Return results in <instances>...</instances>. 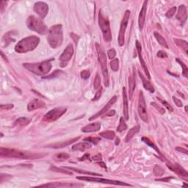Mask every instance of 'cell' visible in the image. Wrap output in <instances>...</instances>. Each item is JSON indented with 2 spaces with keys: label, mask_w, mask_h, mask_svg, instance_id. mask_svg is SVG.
I'll use <instances>...</instances> for the list:
<instances>
[{
  "label": "cell",
  "mask_w": 188,
  "mask_h": 188,
  "mask_svg": "<svg viewBox=\"0 0 188 188\" xmlns=\"http://www.w3.org/2000/svg\"><path fill=\"white\" fill-rule=\"evenodd\" d=\"M142 140H143V141H144V142H145V143H146V144H147V145L150 146H151V147H152V148H153V149H154V150H155V151H156V152H158V154H160V155H161V153H160V152H159V149H157V146H155V145H154V143H153V142H152V141H151L150 140H149V138H147V137H143V138H142Z\"/></svg>",
  "instance_id": "d590c367"
},
{
  "label": "cell",
  "mask_w": 188,
  "mask_h": 188,
  "mask_svg": "<svg viewBox=\"0 0 188 188\" xmlns=\"http://www.w3.org/2000/svg\"><path fill=\"white\" fill-rule=\"evenodd\" d=\"M90 159V154H85L83 157L80 158V161H84V160H86V159Z\"/></svg>",
  "instance_id": "db71d44e"
},
{
  "label": "cell",
  "mask_w": 188,
  "mask_h": 188,
  "mask_svg": "<svg viewBox=\"0 0 188 188\" xmlns=\"http://www.w3.org/2000/svg\"><path fill=\"white\" fill-rule=\"evenodd\" d=\"M176 12V7H174V8H171V9L167 12V13H166V16H167L168 18H171L174 14H175Z\"/></svg>",
  "instance_id": "ee69618b"
},
{
  "label": "cell",
  "mask_w": 188,
  "mask_h": 188,
  "mask_svg": "<svg viewBox=\"0 0 188 188\" xmlns=\"http://www.w3.org/2000/svg\"><path fill=\"white\" fill-rule=\"evenodd\" d=\"M147 4H148V2L147 1L144 2L142 8H141L140 15H139L138 24H139V28H140V30H143V26H144V23H145L146 15Z\"/></svg>",
  "instance_id": "d6986e66"
},
{
  "label": "cell",
  "mask_w": 188,
  "mask_h": 188,
  "mask_svg": "<svg viewBox=\"0 0 188 188\" xmlns=\"http://www.w3.org/2000/svg\"><path fill=\"white\" fill-rule=\"evenodd\" d=\"M174 42L178 46L182 48V49L185 52L186 54H187V50H188V45L187 41H184V40L178 39V38H174Z\"/></svg>",
  "instance_id": "f546056e"
},
{
  "label": "cell",
  "mask_w": 188,
  "mask_h": 188,
  "mask_svg": "<svg viewBox=\"0 0 188 188\" xmlns=\"http://www.w3.org/2000/svg\"><path fill=\"white\" fill-rule=\"evenodd\" d=\"M101 129V124L99 122H96V123L90 124L88 125L85 126V127L82 129V132H85V133H88V132H97Z\"/></svg>",
  "instance_id": "603a6c76"
},
{
  "label": "cell",
  "mask_w": 188,
  "mask_h": 188,
  "mask_svg": "<svg viewBox=\"0 0 188 188\" xmlns=\"http://www.w3.org/2000/svg\"><path fill=\"white\" fill-rule=\"evenodd\" d=\"M152 106H154V107H155L156 109H157V110H158V111L160 112L161 114H164V112H165V110H164V109H163V108H162V107H159V106L157 105V104H156L155 102H152Z\"/></svg>",
  "instance_id": "bcb514c9"
},
{
  "label": "cell",
  "mask_w": 188,
  "mask_h": 188,
  "mask_svg": "<svg viewBox=\"0 0 188 188\" xmlns=\"http://www.w3.org/2000/svg\"><path fill=\"white\" fill-rule=\"evenodd\" d=\"M176 151H179V152H180L184 153V154H188L187 151L186 150V149H182V147H177V148H176Z\"/></svg>",
  "instance_id": "f5cc1de1"
},
{
  "label": "cell",
  "mask_w": 188,
  "mask_h": 188,
  "mask_svg": "<svg viewBox=\"0 0 188 188\" xmlns=\"http://www.w3.org/2000/svg\"><path fill=\"white\" fill-rule=\"evenodd\" d=\"M80 137H75V138L71 139V140H68V141H65V142H62V143H55V144H51V145H48L46 147L48 148H53V149H60V148H64L70 145L71 143H74L75 141H77L80 139Z\"/></svg>",
  "instance_id": "7402d4cb"
},
{
  "label": "cell",
  "mask_w": 188,
  "mask_h": 188,
  "mask_svg": "<svg viewBox=\"0 0 188 188\" xmlns=\"http://www.w3.org/2000/svg\"><path fill=\"white\" fill-rule=\"evenodd\" d=\"M99 135L106 139H108V140H113L115 136V133L112 131H104V132H101Z\"/></svg>",
  "instance_id": "1f68e13d"
},
{
  "label": "cell",
  "mask_w": 188,
  "mask_h": 188,
  "mask_svg": "<svg viewBox=\"0 0 188 188\" xmlns=\"http://www.w3.org/2000/svg\"><path fill=\"white\" fill-rule=\"evenodd\" d=\"M187 18V8L184 5H182L179 6V10H178L177 14H176V19L179 20V22L183 24L186 21Z\"/></svg>",
  "instance_id": "ac0fdd59"
},
{
  "label": "cell",
  "mask_w": 188,
  "mask_h": 188,
  "mask_svg": "<svg viewBox=\"0 0 188 188\" xmlns=\"http://www.w3.org/2000/svg\"><path fill=\"white\" fill-rule=\"evenodd\" d=\"M176 62H178V63H179V64L181 65V66H182V69H183V73H182L183 75H184V76L185 77H187V76H188V74H187L188 69H187V65L184 64V63H182V62L181 61V60H179V58H176Z\"/></svg>",
  "instance_id": "74e56055"
},
{
  "label": "cell",
  "mask_w": 188,
  "mask_h": 188,
  "mask_svg": "<svg viewBox=\"0 0 188 188\" xmlns=\"http://www.w3.org/2000/svg\"><path fill=\"white\" fill-rule=\"evenodd\" d=\"M83 184H74V183H68V182H55L49 183V184H42L39 185V187H82Z\"/></svg>",
  "instance_id": "9a60e30c"
},
{
  "label": "cell",
  "mask_w": 188,
  "mask_h": 188,
  "mask_svg": "<svg viewBox=\"0 0 188 188\" xmlns=\"http://www.w3.org/2000/svg\"><path fill=\"white\" fill-rule=\"evenodd\" d=\"M102 90H103V89H102V87H100V89L96 92L95 96H94V98L93 99V101H96V100H98L99 99H100L101 96H102Z\"/></svg>",
  "instance_id": "7dc6e473"
},
{
  "label": "cell",
  "mask_w": 188,
  "mask_h": 188,
  "mask_svg": "<svg viewBox=\"0 0 188 188\" xmlns=\"http://www.w3.org/2000/svg\"><path fill=\"white\" fill-rule=\"evenodd\" d=\"M135 86H136V81H135V72H134L133 74H132L131 77H129V99H132V95H133Z\"/></svg>",
  "instance_id": "d4e9b609"
},
{
  "label": "cell",
  "mask_w": 188,
  "mask_h": 188,
  "mask_svg": "<svg viewBox=\"0 0 188 188\" xmlns=\"http://www.w3.org/2000/svg\"><path fill=\"white\" fill-rule=\"evenodd\" d=\"M40 39L37 36H30L21 40L15 46V51L18 53H26L34 50L39 44Z\"/></svg>",
  "instance_id": "3957f363"
},
{
  "label": "cell",
  "mask_w": 188,
  "mask_h": 188,
  "mask_svg": "<svg viewBox=\"0 0 188 188\" xmlns=\"http://www.w3.org/2000/svg\"><path fill=\"white\" fill-rule=\"evenodd\" d=\"M139 75H140V79L142 80L143 85L144 88H145L146 90H149L150 93H154V87H153V85H152V83H151L149 81H148L146 79L144 78V77L143 76V74L140 73V72H139Z\"/></svg>",
  "instance_id": "484cf974"
},
{
  "label": "cell",
  "mask_w": 188,
  "mask_h": 188,
  "mask_svg": "<svg viewBox=\"0 0 188 188\" xmlns=\"http://www.w3.org/2000/svg\"><path fill=\"white\" fill-rule=\"evenodd\" d=\"M110 67H111L112 70L113 71H118L119 68V60L118 58H115L112 60L111 63H110Z\"/></svg>",
  "instance_id": "8d00e7d4"
},
{
  "label": "cell",
  "mask_w": 188,
  "mask_h": 188,
  "mask_svg": "<svg viewBox=\"0 0 188 188\" xmlns=\"http://www.w3.org/2000/svg\"><path fill=\"white\" fill-rule=\"evenodd\" d=\"M34 11L41 18H45L49 11V6L43 2H38L34 5Z\"/></svg>",
  "instance_id": "5bb4252c"
},
{
  "label": "cell",
  "mask_w": 188,
  "mask_h": 188,
  "mask_svg": "<svg viewBox=\"0 0 188 188\" xmlns=\"http://www.w3.org/2000/svg\"><path fill=\"white\" fill-rule=\"evenodd\" d=\"M96 51L97 54H98V58L99 62L100 63L101 67H102V74H103L104 77V82H105V86H109V74H108V70H107V58H106V55L105 52L100 46L99 44L96 43Z\"/></svg>",
  "instance_id": "52a82bcc"
},
{
  "label": "cell",
  "mask_w": 188,
  "mask_h": 188,
  "mask_svg": "<svg viewBox=\"0 0 188 188\" xmlns=\"http://www.w3.org/2000/svg\"><path fill=\"white\" fill-rule=\"evenodd\" d=\"M70 157V155L68 154H67V153H60V154H56V155L55 156V160L57 161H64L65 160V159H68Z\"/></svg>",
  "instance_id": "d6a6232c"
},
{
  "label": "cell",
  "mask_w": 188,
  "mask_h": 188,
  "mask_svg": "<svg viewBox=\"0 0 188 188\" xmlns=\"http://www.w3.org/2000/svg\"><path fill=\"white\" fill-rule=\"evenodd\" d=\"M100 86H101V78L99 75V74H97L93 82L94 89H99L100 88Z\"/></svg>",
  "instance_id": "ab89813d"
},
{
  "label": "cell",
  "mask_w": 188,
  "mask_h": 188,
  "mask_svg": "<svg viewBox=\"0 0 188 188\" xmlns=\"http://www.w3.org/2000/svg\"><path fill=\"white\" fill-rule=\"evenodd\" d=\"M79 180L83 181H88V182H94L102 183V184H114V185H121V186H132L131 184H127L125 182H120V181L115 180H110V179H102V178H96V177H90V176H78L77 177Z\"/></svg>",
  "instance_id": "ba28073f"
},
{
  "label": "cell",
  "mask_w": 188,
  "mask_h": 188,
  "mask_svg": "<svg viewBox=\"0 0 188 188\" xmlns=\"http://www.w3.org/2000/svg\"><path fill=\"white\" fill-rule=\"evenodd\" d=\"M136 48H137V53H138V57H139V59H140V62L141 63V65H142V67H143V68L144 71H145L146 74L147 75L148 78L151 79L150 74H149V70H148L146 64V63L144 62L143 59L142 54H141V52H142V46H141V44L140 43H139L138 41H136Z\"/></svg>",
  "instance_id": "e0dca14e"
},
{
  "label": "cell",
  "mask_w": 188,
  "mask_h": 188,
  "mask_svg": "<svg viewBox=\"0 0 188 188\" xmlns=\"http://www.w3.org/2000/svg\"><path fill=\"white\" fill-rule=\"evenodd\" d=\"M31 121V120L27 118L26 117H21V118H18L17 120L14 122V125L16 127H25V126L28 125Z\"/></svg>",
  "instance_id": "83f0119b"
},
{
  "label": "cell",
  "mask_w": 188,
  "mask_h": 188,
  "mask_svg": "<svg viewBox=\"0 0 188 188\" xmlns=\"http://www.w3.org/2000/svg\"><path fill=\"white\" fill-rule=\"evenodd\" d=\"M91 147V144L89 143L88 142H83L77 143L76 145L72 146V150L73 151H80V152H85L87 149H90Z\"/></svg>",
  "instance_id": "cb8c5ba5"
},
{
  "label": "cell",
  "mask_w": 188,
  "mask_h": 188,
  "mask_svg": "<svg viewBox=\"0 0 188 188\" xmlns=\"http://www.w3.org/2000/svg\"><path fill=\"white\" fill-rule=\"evenodd\" d=\"M107 55H108V58L110 60H113V59H115V55H116V52L114 49H110L107 51Z\"/></svg>",
  "instance_id": "7bdbcfd3"
},
{
  "label": "cell",
  "mask_w": 188,
  "mask_h": 188,
  "mask_svg": "<svg viewBox=\"0 0 188 188\" xmlns=\"http://www.w3.org/2000/svg\"><path fill=\"white\" fill-rule=\"evenodd\" d=\"M99 24L103 33V38L106 42L112 41V33L108 18L104 15L102 11L99 13Z\"/></svg>",
  "instance_id": "8992f818"
},
{
  "label": "cell",
  "mask_w": 188,
  "mask_h": 188,
  "mask_svg": "<svg viewBox=\"0 0 188 188\" xmlns=\"http://www.w3.org/2000/svg\"><path fill=\"white\" fill-rule=\"evenodd\" d=\"M123 110L124 115L126 120L129 119V106H128V98H127V90L123 88Z\"/></svg>",
  "instance_id": "44dd1931"
},
{
  "label": "cell",
  "mask_w": 188,
  "mask_h": 188,
  "mask_svg": "<svg viewBox=\"0 0 188 188\" xmlns=\"http://www.w3.org/2000/svg\"><path fill=\"white\" fill-rule=\"evenodd\" d=\"M90 71L88 70H84L81 72V77L82 79H84V80H88L89 77H90Z\"/></svg>",
  "instance_id": "f6af8a7d"
},
{
  "label": "cell",
  "mask_w": 188,
  "mask_h": 188,
  "mask_svg": "<svg viewBox=\"0 0 188 188\" xmlns=\"http://www.w3.org/2000/svg\"><path fill=\"white\" fill-rule=\"evenodd\" d=\"M48 41L50 46L53 49H57L61 46L63 41V27L61 24L52 27L49 31Z\"/></svg>",
  "instance_id": "7a4b0ae2"
},
{
  "label": "cell",
  "mask_w": 188,
  "mask_h": 188,
  "mask_svg": "<svg viewBox=\"0 0 188 188\" xmlns=\"http://www.w3.org/2000/svg\"><path fill=\"white\" fill-rule=\"evenodd\" d=\"M157 57H159V58H166L168 57V55L163 51H159L157 52Z\"/></svg>",
  "instance_id": "f907efd6"
},
{
  "label": "cell",
  "mask_w": 188,
  "mask_h": 188,
  "mask_svg": "<svg viewBox=\"0 0 188 188\" xmlns=\"http://www.w3.org/2000/svg\"><path fill=\"white\" fill-rule=\"evenodd\" d=\"M157 99H158L159 102H160L161 103H162V105H163L164 107H165L166 108H167L168 110H169V111H170V112L174 111V108H173V107H172V106H171V105H169V104L168 103V102H166V101H164L163 99H161L159 98V97H157Z\"/></svg>",
  "instance_id": "60d3db41"
},
{
  "label": "cell",
  "mask_w": 188,
  "mask_h": 188,
  "mask_svg": "<svg viewBox=\"0 0 188 188\" xmlns=\"http://www.w3.org/2000/svg\"><path fill=\"white\" fill-rule=\"evenodd\" d=\"M116 101H117V96H115L112 97L111 99L109 101L108 103H107V105H106L105 106V107H104L103 108H102V110H100L99 112H97V113L96 114V115H93V116L90 117V118H89V120H90V121H92V120H93V119L99 117L100 115H104V114L106 113V112L108 111L109 109H110V107H111L115 103V102H116Z\"/></svg>",
  "instance_id": "2e32d148"
},
{
  "label": "cell",
  "mask_w": 188,
  "mask_h": 188,
  "mask_svg": "<svg viewBox=\"0 0 188 188\" xmlns=\"http://www.w3.org/2000/svg\"><path fill=\"white\" fill-rule=\"evenodd\" d=\"M67 111V108L64 107H60L54 108L49 111L46 115L43 116V121L46 122H52L60 118L63 114Z\"/></svg>",
  "instance_id": "9c48e42d"
},
{
  "label": "cell",
  "mask_w": 188,
  "mask_h": 188,
  "mask_svg": "<svg viewBox=\"0 0 188 188\" xmlns=\"http://www.w3.org/2000/svg\"><path fill=\"white\" fill-rule=\"evenodd\" d=\"M185 111L187 112V106H186V107H185Z\"/></svg>",
  "instance_id": "6125c7cd"
},
{
  "label": "cell",
  "mask_w": 188,
  "mask_h": 188,
  "mask_svg": "<svg viewBox=\"0 0 188 188\" xmlns=\"http://www.w3.org/2000/svg\"><path fill=\"white\" fill-rule=\"evenodd\" d=\"M167 167L170 169L171 171H172L173 172H174L175 174L181 176L182 178L187 179L188 177V174L187 171H185V169L183 168L180 164L178 163H172V162H168L167 163Z\"/></svg>",
  "instance_id": "4fadbf2b"
},
{
  "label": "cell",
  "mask_w": 188,
  "mask_h": 188,
  "mask_svg": "<svg viewBox=\"0 0 188 188\" xmlns=\"http://www.w3.org/2000/svg\"><path fill=\"white\" fill-rule=\"evenodd\" d=\"M0 156L2 157H8V158H16L21 159H36L41 157H43L46 154H39V153H33L24 152V151L17 150L13 149H0Z\"/></svg>",
  "instance_id": "6da1fadb"
},
{
  "label": "cell",
  "mask_w": 188,
  "mask_h": 188,
  "mask_svg": "<svg viewBox=\"0 0 188 188\" xmlns=\"http://www.w3.org/2000/svg\"><path fill=\"white\" fill-rule=\"evenodd\" d=\"M99 164L101 166H102V167L105 168H106V166L105 165V163H104V162H101V163H100V162H99Z\"/></svg>",
  "instance_id": "91938a15"
},
{
  "label": "cell",
  "mask_w": 188,
  "mask_h": 188,
  "mask_svg": "<svg viewBox=\"0 0 188 188\" xmlns=\"http://www.w3.org/2000/svg\"><path fill=\"white\" fill-rule=\"evenodd\" d=\"M1 55H2V58H4V60H7V58H6V57H5L4 54H3L2 52H1Z\"/></svg>",
  "instance_id": "680465c9"
},
{
  "label": "cell",
  "mask_w": 188,
  "mask_h": 188,
  "mask_svg": "<svg viewBox=\"0 0 188 188\" xmlns=\"http://www.w3.org/2000/svg\"><path fill=\"white\" fill-rule=\"evenodd\" d=\"M93 160H101L102 159V155L100 154H98L97 155L94 156L93 157Z\"/></svg>",
  "instance_id": "11a10c76"
},
{
  "label": "cell",
  "mask_w": 188,
  "mask_h": 188,
  "mask_svg": "<svg viewBox=\"0 0 188 188\" xmlns=\"http://www.w3.org/2000/svg\"><path fill=\"white\" fill-rule=\"evenodd\" d=\"M50 170L52 171H55V172L63 173V174H69V175H71V174H72V173H71V172H69V171H68L63 170V169H61V168H58L55 167V166H52V167L50 168Z\"/></svg>",
  "instance_id": "f35d334b"
},
{
  "label": "cell",
  "mask_w": 188,
  "mask_h": 188,
  "mask_svg": "<svg viewBox=\"0 0 188 188\" xmlns=\"http://www.w3.org/2000/svg\"><path fill=\"white\" fill-rule=\"evenodd\" d=\"M129 16H130V11L127 10V11H126L125 13H124V18L121 21V24L120 31H119L118 43L119 46H124V36H125L126 29H127V25H128Z\"/></svg>",
  "instance_id": "30bf717a"
},
{
  "label": "cell",
  "mask_w": 188,
  "mask_h": 188,
  "mask_svg": "<svg viewBox=\"0 0 188 188\" xmlns=\"http://www.w3.org/2000/svg\"><path fill=\"white\" fill-rule=\"evenodd\" d=\"M154 37H155L157 41H158V43L161 45V46L164 47V48H166V49H168V46L167 42H166L165 39H164L162 35H161L160 34H159L158 33H156L155 32V33H154Z\"/></svg>",
  "instance_id": "4dcf8cb0"
},
{
  "label": "cell",
  "mask_w": 188,
  "mask_h": 188,
  "mask_svg": "<svg viewBox=\"0 0 188 188\" xmlns=\"http://www.w3.org/2000/svg\"><path fill=\"white\" fill-rule=\"evenodd\" d=\"M0 107L2 110H11L13 107V105H2Z\"/></svg>",
  "instance_id": "816d5d0a"
},
{
  "label": "cell",
  "mask_w": 188,
  "mask_h": 188,
  "mask_svg": "<svg viewBox=\"0 0 188 188\" xmlns=\"http://www.w3.org/2000/svg\"><path fill=\"white\" fill-rule=\"evenodd\" d=\"M139 131H140V126L139 125L135 126V127H132V129H129L128 133H127V137H126V138H125V142L128 143L129 141L131 139H132V137H133L134 136H135L136 134L139 132Z\"/></svg>",
  "instance_id": "4316f807"
},
{
  "label": "cell",
  "mask_w": 188,
  "mask_h": 188,
  "mask_svg": "<svg viewBox=\"0 0 188 188\" xmlns=\"http://www.w3.org/2000/svg\"><path fill=\"white\" fill-rule=\"evenodd\" d=\"M138 114L140 118L146 123H148V114L146 110V105L145 98H144L143 93L140 91L139 94V101H138Z\"/></svg>",
  "instance_id": "8fae6325"
},
{
  "label": "cell",
  "mask_w": 188,
  "mask_h": 188,
  "mask_svg": "<svg viewBox=\"0 0 188 188\" xmlns=\"http://www.w3.org/2000/svg\"><path fill=\"white\" fill-rule=\"evenodd\" d=\"M27 26L30 30L41 35L46 34L48 32V28H47L46 24L41 19L33 16L28 17L27 20Z\"/></svg>",
  "instance_id": "5b68a950"
},
{
  "label": "cell",
  "mask_w": 188,
  "mask_h": 188,
  "mask_svg": "<svg viewBox=\"0 0 188 188\" xmlns=\"http://www.w3.org/2000/svg\"><path fill=\"white\" fill-rule=\"evenodd\" d=\"M84 140L85 141H89V142L92 143L93 144H97L98 143H99L101 141V139L100 137H86V138L84 139Z\"/></svg>",
  "instance_id": "b9f144b4"
},
{
  "label": "cell",
  "mask_w": 188,
  "mask_h": 188,
  "mask_svg": "<svg viewBox=\"0 0 188 188\" xmlns=\"http://www.w3.org/2000/svg\"><path fill=\"white\" fill-rule=\"evenodd\" d=\"M119 143H120V140H119V138H117L116 142H115V145H118Z\"/></svg>",
  "instance_id": "94428289"
},
{
  "label": "cell",
  "mask_w": 188,
  "mask_h": 188,
  "mask_svg": "<svg viewBox=\"0 0 188 188\" xmlns=\"http://www.w3.org/2000/svg\"><path fill=\"white\" fill-rule=\"evenodd\" d=\"M60 72H61V70H55V73L49 75V76L47 77H43V79H52V78H53V77H55L58 76V74H60Z\"/></svg>",
  "instance_id": "681fc988"
},
{
  "label": "cell",
  "mask_w": 188,
  "mask_h": 188,
  "mask_svg": "<svg viewBox=\"0 0 188 188\" xmlns=\"http://www.w3.org/2000/svg\"><path fill=\"white\" fill-rule=\"evenodd\" d=\"M173 99H174V103L176 104V106H178L179 107H181L183 106V104H182V102L181 100H179V99H177L176 97L175 96H173Z\"/></svg>",
  "instance_id": "c3c4849f"
},
{
  "label": "cell",
  "mask_w": 188,
  "mask_h": 188,
  "mask_svg": "<svg viewBox=\"0 0 188 188\" xmlns=\"http://www.w3.org/2000/svg\"><path fill=\"white\" fill-rule=\"evenodd\" d=\"M172 179L171 177H168V178H164V179H157V181H161V182H168V181L170 179Z\"/></svg>",
  "instance_id": "9f6ffc18"
},
{
  "label": "cell",
  "mask_w": 188,
  "mask_h": 188,
  "mask_svg": "<svg viewBox=\"0 0 188 188\" xmlns=\"http://www.w3.org/2000/svg\"><path fill=\"white\" fill-rule=\"evenodd\" d=\"M65 169H68V170H70V171H74V172L79 173V174H85V175L96 176H102V174H96V173L89 172V171H84V170H80V169L75 168H72V167H65Z\"/></svg>",
  "instance_id": "f1b7e54d"
},
{
  "label": "cell",
  "mask_w": 188,
  "mask_h": 188,
  "mask_svg": "<svg viewBox=\"0 0 188 188\" xmlns=\"http://www.w3.org/2000/svg\"><path fill=\"white\" fill-rule=\"evenodd\" d=\"M45 106V103L43 102V101L38 99H33V101L30 102L27 105V110L29 111H33V110H37V109L41 108V107H43Z\"/></svg>",
  "instance_id": "ffe728a7"
},
{
  "label": "cell",
  "mask_w": 188,
  "mask_h": 188,
  "mask_svg": "<svg viewBox=\"0 0 188 188\" xmlns=\"http://www.w3.org/2000/svg\"><path fill=\"white\" fill-rule=\"evenodd\" d=\"M164 171L158 164H156L154 168V174L156 176H162L164 174Z\"/></svg>",
  "instance_id": "e575fe53"
},
{
  "label": "cell",
  "mask_w": 188,
  "mask_h": 188,
  "mask_svg": "<svg viewBox=\"0 0 188 188\" xmlns=\"http://www.w3.org/2000/svg\"><path fill=\"white\" fill-rule=\"evenodd\" d=\"M115 110H112V111H110V112H109L108 114H105V116H112V115H115Z\"/></svg>",
  "instance_id": "6f0895ef"
},
{
  "label": "cell",
  "mask_w": 188,
  "mask_h": 188,
  "mask_svg": "<svg viewBox=\"0 0 188 188\" xmlns=\"http://www.w3.org/2000/svg\"><path fill=\"white\" fill-rule=\"evenodd\" d=\"M74 54V48L72 44H68L65 50L63 51L61 56L60 57V60L61 62V66L64 67L66 65L67 63L71 59Z\"/></svg>",
  "instance_id": "7c38bea8"
},
{
  "label": "cell",
  "mask_w": 188,
  "mask_h": 188,
  "mask_svg": "<svg viewBox=\"0 0 188 188\" xmlns=\"http://www.w3.org/2000/svg\"><path fill=\"white\" fill-rule=\"evenodd\" d=\"M127 129V125L126 124L125 121H124V118H120V122H119V126L118 127L117 131L118 132H122L124 131H125Z\"/></svg>",
  "instance_id": "836d02e7"
},
{
  "label": "cell",
  "mask_w": 188,
  "mask_h": 188,
  "mask_svg": "<svg viewBox=\"0 0 188 188\" xmlns=\"http://www.w3.org/2000/svg\"><path fill=\"white\" fill-rule=\"evenodd\" d=\"M52 60V59L49 60H46V61H43L42 63H24V64H23V65L25 68L31 71L32 73L41 76V75L46 74L47 73L50 71L52 68V64L50 62Z\"/></svg>",
  "instance_id": "277c9868"
}]
</instances>
